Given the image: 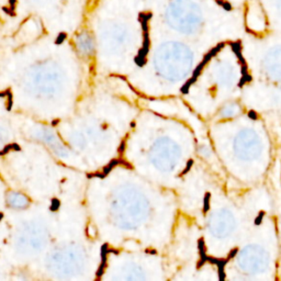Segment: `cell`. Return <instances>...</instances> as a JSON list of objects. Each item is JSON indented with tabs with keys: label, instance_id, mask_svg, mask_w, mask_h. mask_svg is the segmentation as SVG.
I'll return each instance as SVG.
<instances>
[{
	"label": "cell",
	"instance_id": "1",
	"mask_svg": "<svg viewBox=\"0 0 281 281\" xmlns=\"http://www.w3.org/2000/svg\"><path fill=\"white\" fill-rule=\"evenodd\" d=\"M149 32L184 37L228 33L246 29L244 8L224 0H145Z\"/></svg>",
	"mask_w": 281,
	"mask_h": 281
},
{
	"label": "cell",
	"instance_id": "2",
	"mask_svg": "<svg viewBox=\"0 0 281 281\" xmlns=\"http://www.w3.org/2000/svg\"><path fill=\"white\" fill-rule=\"evenodd\" d=\"M244 21L252 34L281 32V0H245Z\"/></svg>",
	"mask_w": 281,
	"mask_h": 281
},
{
	"label": "cell",
	"instance_id": "3",
	"mask_svg": "<svg viewBox=\"0 0 281 281\" xmlns=\"http://www.w3.org/2000/svg\"><path fill=\"white\" fill-rule=\"evenodd\" d=\"M75 47L77 52L83 56H90L96 50V41L89 31H81L75 37Z\"/></svg>",
	"mask_w": 281,
	"mask_h": 281
},
{
	"label": "cell",
	"instance_id": "4",
	"mask_svg": "<svg viewBox=\"0 0 281 281\" xmlns=\"http://www.w3.org/2000/svg\"><path fill=\"white\" fill-rule=\"evenodd\" d=\"M8 204H10L12 208H15V209H23L25 206H28L29 201L24 195L11 192L8 195Z\"/></svg>",
	"mask_w": 281,
	"mask_h": 281
},
{
	"label": "cell",
	"instance_id": "5",
	"mask_svg": "<svg viewBox=\"0 0 281 281\" xmlns=\"http://www.w3.org/2000/svg\"><path fill=\"white\" fill-rule=\"evenodd\" d=\"M224 1L238 8H244V4H245V0H224Z\"/></svg>",
	"mask_w": 281,
	"mask_h": 281
}]
</instances>
